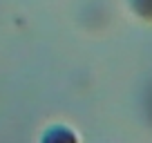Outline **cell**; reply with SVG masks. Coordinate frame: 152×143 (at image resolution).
Instances as JSON below:
<instances>
[{
  "mask_svg": "<svg viewBox=\"0 0 152 143\" xmlns=\"http://www.w3.org/2000/svg\"><path fill=\"white\" fill-rule=\"evenodd\" d=\"M43 143H76V139L67 128H52L45 134Z\"/></svg>",
  "mask_w": 152,
  "mask_h": 143,
  "instance_id": "obj_1",
  "label": "cell"
},
{
  "mask_svg": "<svg viewBox=\"0 0 152 143\" xmlns=\"http://www.w3.org/2000/svg\"><path fill=\"white\" fill-rule=\"evenodd\" d=\"M134 9H137L139 14L152 18V0H134Z\"/></svg>",
  "mask_w": 152,
  "mask_h": 143,
  "instance_id": "obj_2",
  "label": "cell"
}]
</instances>
